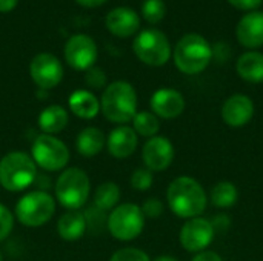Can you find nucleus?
<instances>
[{
  "instance_id": "f257e3e1",
  "label": "nucleus",
  "mask_w": 263,
  "mask_h": 261,
  "mask_svg": "<svg viewBox=\"0 0 263 261\" xmlns=\"http://www.w3.org/2000/svg\"><path fill=\"white\" fill-rule=\"evenodd\" d=\"M171 211L182 218H196L206 208V194L199 182L191 177L176 178L166 192Z\"/></svg>"
},
{
  "instance_id": "f03ea898",
  "label": "nucleus",
  "mask_w": 263,
  "mask_h": 261,
  "mask_svg": "<svg viewBox=\"0 0 263 261\" xmlns=\"http://www.w3.org/2000/svg\"><path fill=\"white\" fill-rule=\"evenodd\" d=\"M100 106L109 122L123 125L137 114V94L128 82H114L105 89Z\"/></svg>"
},
{
  "instance_id": "7ed1b4c3",
  "label": "nucleus",
  "mask_w": 263,
  "mask_h": 261,
  "mask_svg": "<svg viewBox=\"0 0 263 261\" xmlns=\"http://www.w3.org/2000/svg\"><path fill=\"white\" fill-rule=\"evenodd\" d=\"M213 58V48L206 38L199 34L183 35L174 49V63L183 74H199L210 65Z\"/></svg>"
},
{
  "instance_id": "20e7f679",
  "label": "nucleus",
  "mask_w": 263,
  "mask_h": 261,
  "mask_svg": "<svg viewBox=\"0 0 263 261\" xmlns=\"http://www.w3.org/2000/svg\"><path fill=\"white\" fill-rule=\"evenodd\" d=\"M37 171L34 160L25 152H9L0 160V185L11 192L31 186Z\"/></svg>"
},
{
  "instance_id": "39448f33",
  "label": "nucleus",
  "mask_w": 263,
  "mask_h": 261,
  "mask_svg": "<svg viewBox=\"0 0 263 261\" xmlns=\"http://www.w3.org/2000/svg\"><path fill=\"white\" fill-rule=\"evenodd\" d=\"M55 195L62 206L69 211H79L89 195V178L79 168H69L60 174L55 183Z\"/></svg>"
},
{
  "instance_id": "423d86ee",
  "label": "nucleus",
  "mask_w": 263,
  "mask_h": 261,
  "mask_svg": "<svg viewBox=\"0 0 263 261\" xmlns=\"http://www.w3.org/2000/svg\"><path fill=\"white\" fill-rule=\"evenodd\" d=\"M55 211L54 198L43 191H34L23 195L15 205V215L18 222L29 228L45 225Z\"/></svg>"
},
{
  "instance_id": "0eeeda50",
  "label": "nucleus",
  "mask_w": 263,
  "mask_h": 261,
  "mask_svg": "<svg viewBox=\"0 0 263 261\" xmlns=\"http://www.w3.org/2000/svg\"><path fill=\"white\" fill-rule=\"evenodd\" d=\"M145 226V215L142 208L133 203L117 206L108 217V229L111 235L122 242L137 238Z\"/></svg>"
},
{
  "instance_id": "6e6552de",
  "label": "nucleus",
  "mask_w": 263,
  "mask_h": 261,
  "mask_svg": "<svg viewBox=\"0 0 263 261\" xmlns=\"http://www.w3.org/2000/svg\"><path fill=\"white\" fill-rule=\"evenodd\" d=\"M133 49L139 60L149 66H163L171 57V46L166 35L159 29L142 31L134 43Z\"/></svg>"
},
{
  "instance_id": "1a4fd4ad",
  "label": "nucleus",
  "mask_w": 263,
  "mask_h": 261,
  "mask_svg": "<svg viewBox=\"0 0 263 261\" xmlns=\"http://www.w3.org/2000/svg\"><path fill=\"white\" fill-rule=\"evenodd\" d=\"M32 160L45 171H60L69 160V151L66 145L49 135L42 134L32 143Z\"/></svg>"
},
{
  "instance_id": "9d476101",
  "label": "nucleus",
  "mask_w": 263,
  "mask_h": 261,
  "mask_svg": "<svg viewBox=\"0 0 263 261\" xmlns=\"http://www.w3.org/2000/svg\"><path fill=\"white\" fill-rule=\"evenodd\" d=\"M65 58L71 68L88 71L97 60V45L88 35H72L65 45Z\"/></svg>"
},
{
  "instance_id": "9b49d317",
  "label": "nucleus",
  "mask_w": 263,
  "mask_h": 261,
  "mask_svg": "<svg viewBox=\"0 0 263 261\" xmlns=\"http://www.w3.org/2000/svg\"><path fill=\"white\" fill-rule=\"evenodd\" d=\"M31 77L34 83L42 89L55 88L63 78V68L57 57L48 52L37 54L29 66Z\"/></svg>"
},
{
  "instance_id": "f8f14e48",
  "label": "nucleus",
  "mask_w": 263,
  "mask_h": 261,
  "mask_svg": "<svg viewBox=\"0 0 263 261\" xmlns=\"http://www.w3.org/2000/svg\"><path fill=\"white\" fill-rule=\"evenodd\" d=\"M214 238V226L211 222L196 217L186 222L180 231V243L188 252H203Z\"/></svg>"
},
{
  "instance_id": "ddd939ff",
  "label": "nucleus",
  "mask_w": 263,
  "mask_h": 261,
  "mask_svg": "<svg viewBox=\"0 0 263 261\" xmlns=\"http://www.w3.org/2000/svg\"><path fill=\"white\" fill-rule=\"evenodd\" d=\"M143 162L146 169L153 171H163L170 168L174 160V146L166 137H151L142 151Z\"/></svg>"
},
{
  "instance_id": "4468645a",
  "label": "nucleus",
  "mask_w": 263,
  "mask_h": 261,
  "mask_svg": "<svg viewBox=\"0 0 263 261\" xmlns=\"http://www.w3.org/2000/svg\"><path fill=\"white\" fill-rule=\"evenodd\" d=\"M254 115V103L248 95L234 94L231 95L222 108V118L231 128L245 126Z\"/></svg>"
},
{
  "instance_id": "2eb2a0df",
  "label": "nucleus",
  "mask_w": 263,
  "mask_h": 261,
  "mask_svg": "<svg viewBox=\"0 0 263 261\" xmlns=\"http://www.w3.org/2000/svg\"><path fill=\"white\" fill-rule=\"evenodd\" d=\"M151 109L154 115H159L162 118H176L185 109V98L176 89L162 88L153 94Z\"/></svg>"
},
{
  "instance_id": "dca6fc26",
  "label": "nucleus",
  "mask_w": 263,
  "mask_h": 261,
  "mask_svg": "<svg viewBox=\"0 0 263 261\" xmlns=\"http://www.w3.org/2000/svg\"><path fill=\"white\" fill-rule=\"evenodd\" d=\"M106 28L117 37H131L140 28V18L136 11L119 6L106 14Z\"/></svg>"
},
{
  "instance_id": "f3484780",
  "label": "nucleus",
  "mask_w": 263,
  "mask_h": 261,
  "mask_svg": "<svg viewBox=\"0 0 263 261\" xmlns=\"http://www.w3.org/2000/svg\"><path fill=\"white\" fill-rule=\"evenodd\" d=\"M240 45L247 48H259L263 45V12L253 11L247 14L236 28Z\"/></svg>"
},
{
  "instance_id": "a211bd4d",
  "label": "nucleus",
  "mask_w": 263,
  "mask_h": 261,
  "mask_svg": "<svg viewBox=\"0 0 263 261\" xmlns=\"http://www.w3.org/2000/svg\"><path fill=\"white\" fill-rule=\"evenodd\" d=\"M108 151L116 158H126L129 157L137 148V134L129 126H117L112 129L106 140Z\"/></svg>"
},
{
  "instance_id": "6ab92c4d",
  "label": "nucleus",
  "mask_w": 263,
  "mask_h": 261,
  "mask_svg": "<svg viewBox=\"0 0 263 261\" xmlns=\"http://www.w3.org/2000/svg\"><path fill=\"white\" fill-rule=\"evenodd\" d=\"M85 231H86V218L85 214H82L80 211L65 212L57 223V232L66 242L79 240L85 234Z\"/></svg>"
},
{
  "instance_id": "aec40b11",
  "label": "nucleus",
  "mask_w": 263,
  "mask_h": 261,
  "mask_svg": "<svg viewBox=\"0 0 263 261\" xmlns=\"http://www.w3.org/2000/svg\"><path fill=\"white\" fill-rule=\"evenodd\" d=\"M237 74L250 83L263 82V54L251 51L240 55L236 65Z\"/></svg>"
},
{
  "instance_id": "412c9836",
  "label": "nucleus",
  "mask_w": 263,
  "mask_h": 261,
  "mask_svg": "<svg viewBox=\"0 0 263 261\" xmlns=\"http://www.w3.org/2000/svg\"><path fill=\"white\" fill-rule=\"evenodd\" d=\"M69 108L71 111L80 118H94L99 114V100L97 97L85 89H79L71 94L69 97Z\"/></svg>"
},
{
  "instance_id": "4be33fe9",
  "label": "nucleus",
  "mask_w": 263,
  "mask_h": 261,
  "mask_svg": "<svg viewBox=\"0 0 263 261\" xmlns=\"http://www.w3.org/2000/svg\"><path fill=\"white\" fill-rule=\"evenodd\" d=\"M68 125V112L59 106L52 105L45 108L39 115V126L45 134H57L63 131Z\"/></svg>"
},
{
  "instance_id": "5701e85b",
  "label": "nucleus",
  "mask_w": 263,
  "mask_h": 261,
  "mask_svg": "<svg viewBox=\"0 0 263 261\" xmlns=\"http://www.w3.org/2000/svg\"><path fill=\"white\" fill-rule=\"evenodd\" d=\"M105 146V135L97 128H85L76 140V148L83 157L97 155Z\"/></svg>"
},
{
  "instance_id": "b1692460",
  "label": "nucleus",
  "mask_w": 263,
  "mask_h": 261,
  "mask_svg": "<svg viewBox=\"0 0 263 261\" xmlns=\"http://www.w3.org/2000/svg\"><path fill=\"white\" fill-rule=\"evenodd\" d=\"M119 198H120L119 186L112 182H106L97 188L94 194V206L102 211H109L117 205Z\"/></svg>"
},
{
  "instance_id": "393cba45",
  "label": "nucleus",
  "mask_w": 263,
  "mask_h": 261,
  "mask_svg": "<svg viewBox=\"0 0 263 261\" xmlns=\"http://www.w3.org/2000/svg\"><path fill=\"white\" fill-rule=\"evenodd\" d=\"M237 188L231 182H220L211 191V203L217 208H231L237 202Z\"/></svg>"
},
{
  "instance_id": "a878e982",
  "label": "nucleus",
  "mask_w": 263,
  "mask_h": 261,
  "mask_svg": "<svg viewBox=\"0 0 263 261\" xmlns=\"http://www.w3.org/2000/svg\"><path fill=\"white\" fill-rule=\"evenodd\" d=\"M133 129L136 131V134L142 135V137H156L159 129H160V123L157 115H154L153 112L148 111H142L137 112L133 118Z\"/></svg>"
},
{
  "instance_id": "bb28decb",
  "label": "nucleus",
  "mask_w": 263,
  "mask_h": 261,
  "mask_svg": "<svg viewBox=\"0 0 263 261\" xmlns=\"http://www.w3.org/2000/svg\"><path fill=\"white\" fill-rule=\"evenodd\" d=\"M166 8L163 0H145L142 6V14L149 23H159L165 17Z\"/></svg>"
},
{
  "instance_id": "cd10ccee",
  "label": "nucleus",
  "mask_w": 263,
  "mask_h": 261,
  "mask_svg": "<svg viewBox=\"0 0 263 261\" xmlns=\"http://www.w3.org/2000/svg\"><path fill=\"white\" fill-rule=\"evenodd\" d=\"M153 172L149 169H137L131 175V186L137 191H148L153 185Z\"/></svg>"
},
{
  "instance_id": "c85d7f7f",
  "label": "nucleus",
  "mask_w": 263,
  "mask_h": 261,
  "mask_svg": "<svg viewBox=\"0 0 263 261\" xmlns=\"http://www.w3.org/2000/svg\"><path fill=\"white\" fill-rule=\"evenodd\" d=\"M109 261H151L149 257L136 248H123L119 249L117 252H114V255L111 257Z\"/></svg>"
},
{
  "instance_id": "c756f323",
  "label": "nucleus",
  "mask_w": 263,
  "mask_h": 261,
  "mask_svg": "<svg viewBox=\"0 0 263 261\" xmlns=\"http://www.w3.org/2000/svg\"><path fill=\"white\" fill-rule=\"evenodd\" d=\"M85 82L86 85H89L91 88L94 89H100L106 85V75L105 72L100 69V68H89L86 71V75H85Z\"/></svg>"
},
{
  "instance_id": "7c9ffc66",
  "label": "nucleus",
  "mask_w": 263,
  "mask_h": 261,
  "mask_svg": "<svg viewBox=\"0 0 263 261\" xmlns=\"http://www.w3.org/2000/svg\"><path fill=\"white\" fill-rule=\"evenodd\" d=\"M12 225H14V220H12L11 211L0 203V242L5 240L11 234Z\"/></svg>"
},
{
  "instance_id": "2f4dec72",
  "label": "nucleus",
  "mask_w": 263,
  "mask_h": 261,
  "mask_svg": "<svg viewBox=\"0 0 263 261\" xmlns=\"http://www.w3.org/2000/svg\"><path fill=\"white\" fill-rule=\"evenodd\" d=\"M142 212H143L145 217L157 218V217H160L162 212H163V205H162V202L157 200V198H149V200H146V202L143 203Z\"/></svg>"
},
{
  "instance_id": "473e14b6",
  "label": "nucleus",
  "mask_w": 263,
  "mask_h": 261,
  "mask_svg": "<svg viewBox=\"0 0 263 261\" xmlns=\"http://www.w3.org/2000/svg\"><path fill=\"white\" fill-rule=\"evenodd\" d=\"M234 8L242 11H254L262 5L263 0H228Z\"/></svg>"
},
{
  "instance_id": "72a5a7b5",
  "label": "nucleus",
  "mask_w": 263,
  "mask_h": 261,
  "mask_svg": "<svg viewBox=\"0 0 263 261\" xmlns=\"http://www.w3.org/2000/svg\"><path fill=\"white\" fill-rule=\"evenodd\" d=\"M193 261H223L222 257L216 252H211V251H203V252H199Z\"/></svg>"
},
{
  "instance_id": "f704fd0d",
  "label": "nucleus",
  "mask_w": 263,
  "mask_h": 261,
  "mask_svg": "<svg viewBox=\"0 0 263 261\" xmlns=\"http://www.w3.org/2000/svg\"><path fill=\"white\" fill-rule=\"evenodd\" d=\"M17 0H0V12H9L15 8Z\"/></svg>"
},
{
  "instance_id": "c9c22d12",
  "label": "nucleus",
  "mask_w": 263,
  "mask_h": 261,
  "mask_svg": "<svg viewBox=\"0 0 263 261\" xmlns=\"http://www.w3.org/2000/svg\"><path fill=\"white\" fill-rule=\"evenodd\" d=\"M79 5L85 6V8H97L100 5H103L106 0H76Z\"/></svg>"
},
{
  "instance_id": "e433bc0d",
  "label": "nucleus",
  "mask_w": 263,
  "mask_h": 261,
  "mask_svg": "<svg viewBox=\"0 0 263 261\" xmlns=\"http://www.w3.org/2000/svg\"><path fill=\"white\" fill-rule=\"evenodd\" d=\"M154 261H179L174 257H170V255H162V257H157Z\"/></svg>"
},
{
  "instance_id": "4c0bfd02",
  "label": "nucleus",
  "mask_w": 263,
  "mask_h": 261,
  "mask_svg": "<svg viewBox=\"0 0 263 261\" xmlns=\"http://www.w3.org/2000/svg\"><path fill=\"white\" fill-rule=\"evenodd\" d=\"M0 261H3V258H2V254H0Z\"/></svg>"
}]
</instances>
